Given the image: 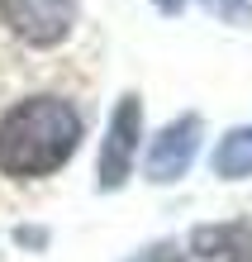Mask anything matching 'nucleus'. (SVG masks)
<instances>
[{
    "label": "nucleus",
    "mask_w": 252,
    "mask_h": 262,
    "mask_svg": "<svg viewBox=\"0 0 252 262\" xmlns=\"http://www.w3.org/2000/svg\"><path fill=\"white\" fill-rule=\"evenodd\" d=\"M81 148V110L67 96H24L0 115V172L38 181L72 162Z\"/></svg>",
    "instance_id": "obj_1"
},
{
    "label": "nucleus",
    "mask_w": 252,
    "mask_h": 262,
    "mask_svg": "<svg viewBox=\"0 0 252 262\" xmlns=\"http://www.w3.org/2000/svg\"><path fill=\"white\" fill-rule=\"evenodd\" d=\"M138 138H143V100L133 91H124L109 124H105V138H100V167H96L100 191H119L129 181L133 158H138Z\"/></svg>",
    "instance_id": "obj_2"
},
{
    "label": "nucleus",
    "mask_w": 252,
    "mask_h": 262,
    "mask_svg": "<svg viewBox=\"0 0 252 262\" xmlns=\"http://www.w3.org/2000/svg\"><path fill=\"white\" fill-rule=\"evenodd\" d=\"M0 19L29 48H57L76 29V0H0Z\"/></svg>",
    "instance_id": "obj_3"
},
{
    "label": "nucleus",
    "mask_w": 252,
    "mask_h": 262,
    "mask_svg": "<svg viewBox=\"0 0 252 262\" xmlns=\"http://www.w3.org/2000/svg\"><path fill=\"white\" fill-rule=\"evenodd\" d=\"M200 134H204V119L200 115H176L171 124H162L148 143V158H143V172L157 186H171V181L186 177V167L195 162L200 152Z\"/></svg>",
    "instance_id": "obj_4"
},
{
    "label": "nucleus",
    "mask_w": 252,
    "mask_h": 262,
    "mask_svg": "<svg viewBox=\"0 0 252 262\" xmlns=\"http://www.w3.org/2000/svg\"><path fill=\"white\" fill-rule=\"evenodd\" d=\"M191 253L200 262H252V224H200L191 234Z\"/></svg>",
    "instance_id": "obj_5"
},
{
    "label": "nucleus",
    "mask_w": 252,
    "mask_h": 262,
    "mask_svg": "<svg viewBox=\"0 0 252 262\" xmlns=\"http://www.w3.org/2000/svg\"><path fill=\"white\" fill-rule=\"evenodd\" d=\"M214 172L224 177V181L252 177V124H243V129H233V134L219 138V148H214Z\"/></svg>",
    "instance_id": "obj_6"
},
{
    "label": "nucleus",
    "mask_w": 252,
    "mask_h": 262,
    "mask_svg": "<svg viewBox=\"0 0 252 262\" xmlns=\"http://www.w3.org/2000/svg\"><path fill=\"white\" fill-rule=\"evenodd\" d=\"M204 10L224 24H247L252 19V0H204Z\"/></svg>",
    "instance_id": "obj_7"
},
{
    "label": "nucleus",
    "mask_w": 252,
    "mask_h": 262,
    "mask_svg": "<svg viewBox=\"0 0 252 262\" xmlns=\"http://www.w3.org/2000/svg\"><path fill=\"white\" fill-rule=\"evenodd\" d=\"M129 262H186V253L176 248V243H152V248H143V253H133Z\"/></svg>",
    "instance_id": "obj_8"
},
{
    "label": "nucleus",
    "mask_w": 252,
    "mask_h": 262,
    "mask_svg": "<svg viewBox=\"0 0 252 262\" xmlns=\"http://www.w3.org/2000/svg\"><path fill=\"white\" fill-rule=\"evenodd\" d=\"M152 5L162 10V14H181V10H186V0H152Z\"/></svg>",
    "instance_id": "obj_9"
}]
</instances>
